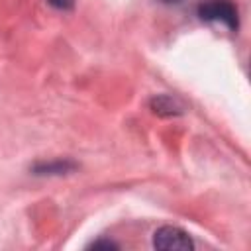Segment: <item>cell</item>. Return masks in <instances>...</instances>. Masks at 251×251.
<instances>
[{
  "mask_svg": "<svg viewBox=\"0 0 251 251\" xmlns=\"http://www.w3.org/2000/svg\"><path fill=\"white\" fill-rule=\"evenodd\" d=\"M198 16L200 20L210 24H220L229 31H237L239 27L237 8L231 0H206L198 6Z\"/></svg>",
  "mask_w": 251,
  "mask_h": 251,
  "instance_id": "obj_1",
  "label": "cell"
},
{
  "mask_svg": "<svg viewBox=\"0 0 251 251\" xmlns=\"http://www.w3.org/2000/svg\"><path fill=\"white\" fill-rule=\"evenodd\" d=\"M153 247L161 251H190L194 249V241L184 229L176 226H163L153 233Z\"/></svg>",
  "mask_w": 251,
  "mask_h": 251,
  "instance_id": "obj_2",
  "label": "cell"
},
{
  "mask_svg": "<svg viewBox=\"0 0 251 251\" xmlns=\"http://www.w3.org/2000/svg\"><path fill=\"white\" fill-rule=\"evenodd\" d=\"M149 106L159 116H178V114H182V106L173 96H167V94L153 96L151 102H149Z\"/></svg>",
  "mask_w": 251,
  "mask_h": 251,
  "instance_id": "obj_3",
  "label": "cell"
},
{
  "mask_svg": "<svg viewBox=\"0 0 251 251\" xmlns=\"http://www.w3.org/2000/svg\"><path fill=\"white\" fill-rule=\"evenodd\" d=\"M75 169V163L71 161H53V163H37L33 167L35 175H65Z\"/></svg>",
  "mask_w": 251,
  "mask_h": 251,
  "instance_id": "obj_4",
  "label": "cell"
},
{
  "mask_svg": "<svg viewBox=\"0 0 251 251\" xmlns=\"http://www.w3.org/2000/svg\"><path fill=\"white\" fill-rule=\"evenodd\" d=\"M53 8H57V10H63V12H69V10H73L75 8V2L76 0H47Z\"/></svg>",
  "mask_w": 251,
  "mask_h": 251,
  "instance_id": "obj_5",
  "label": "cell"
},
{
  "mask_svg": "<svg viewBox=\"0 0 251 251\" xmlns=\"http://www.w3.org/2000/svg\"><path fill=\"white\" fill-rule=\"evenodd\" d=\"M90 247H92V249H100V247H104V249H116L118 245L112 243V241H94Z\"/></svg>",
  "mask_w": 251,
  "mask_h": 251,
  "instance_id": "obj_6",
  "label": "cell"
},
{
  "mask_svg": "<svg viewBox=\"0 0 251 251\" xmlns=\"http://www.w3.org/2000/svg\"><path fill=\"white\" fill-rule=\"evenodd\" d=\"M159 2H163V4H180L182 0H159Z\"/></svg>",
  "mask_w": 251,
  "mask_h": 251,
  "instance_id": "obj_7",
  "label": "cell"
}]
</instances>
